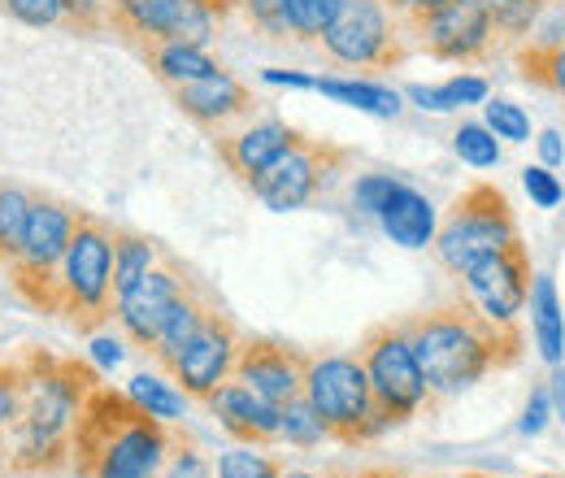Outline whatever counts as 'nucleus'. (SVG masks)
I'll list each match as a JSON object with an SVG mask.
<instances>
[{"mask_svg":"<svg viewBox=\"0 0 565 478\" xmlns=\"http://www.w3.org/2000/svg\"><path fill=\"white\" fill-rule=\"evenodd\" d=\"M405 336L418 352L430 401H448L483 383L488 374H504L526 357L522 322H495L466 296L444 300L435 309L401 318Z\"/></svg>","mask_w":565,"mask_h":478,"instance_id":"obj_1","label":"nucleus"},{"mask_svg":"<svg viewBox=\"0 0 565 478\" xmlns=\"http://www.w3.org/2000/svg\"><path fill=\"white\" fill-rule=\"evenodd\" d=\"M26 401L9 426V475L57 478L71 475V439L87 392L100 383L96 365L78 357H57L49 348H26Z\"/></svg>","mask_w":565,"mask_h":478,"instance_id":"obj_2","label":"nucleus"},{"mask_svg":"<svg viewBox=\"0 0 565 478\" xmlns=\"http://www.w3.org/2000/svg\"><path fill=\"white\" fill-rule=\"evenodd\" d=\"M174 448V431L140 410L127 392L96 383L78 410L71 439L74 478H157Z\"/></svg>","mask_w":565,"mask_h":478,"instance_id":"obj_3","label":"nucleus"},{"mask_svg":"<svg viewBox=\"0 0 565 478\" xmlns=\"http://www.w3.org/2000/svg\"><path fill=\"white\" fill-rule=\"evenodd\" d=\"M57 318L78 336H100L114 322L118 287H114V226L87 209H78V226L57 278Z\"/></svg>","mask_w":565,"mask_h":478,"instance_id":"obj_4","label":"nucleus"},{"mask_svg":"<svg viewBox=\"0 0 565 478\" xmlns=\"http://www.w3.org/2000/svg\"><path fill=\"white\" fill-rule=\"evenodd\" d=\"M305 396L318 410L327 435L344 448H361L387 431L374 410V392H370V379L356 352H313Z\"/></svg>","mask_w":565,"mask_h":478,"instance_id":"obj_5","label":"nucleus"},{"mask_svg":"<svg viewBox=\"0 0 565 478\" xmlns=\"http://www.w3.org/2000/svg\"><path fill=\"white\" fill-rule=\"evenodd\" d=\"M513 240L522 235H518V213L509 205V196L495 183H470L439 217L435 257L452 278H461L475 262L504 253Z\"/></svg>","mask_w":565,"mask_h":478,"instance_id":"obj_6","label":"nucleus"},{"mask_svg":"<svg viewBox=\"0 0 565 478\" xmlns=\"http://www.w3.org/2000/svg\"><path fill=\"white\" fill-rule=\"evenodd\" d=\"M356 357L365 365V379H370V392H374V410H379L387 431L414 422L423 410H435L426 374L418 365V352H414V343H409L401 322L370 327L356 343Z\"/></svg>","mask_w":565,"mask_h":478,"instance_id":"obj_7","label":"nucleus"},{"mask_svg":"<svg viewBox=\"0 0 565 478\" xmlns=\"http://www.w3.org/2000/svg\"><path fill=\"white\" fill-rule=\"evenodd\" d=\"M74 226H78V209L49 201V196H35L22 248H18L13 266H4L13 296L22 305L49 314V318H57V300H62L57 278H62V262H66V248L74 240Z\"/></svg>","mask_w":565,"mask_h":478,"instance_id":"obj_8","label":"nucleus"},{"mask_svg":"<svg viewBox=\"0 0 565 478\" xmlns=\"http://www.w3.org/2000/svg\"><path fill=\"white\" fill-rule=\"evenodd\" d=\"M318 44L344 70H396L414 57L405 22L383 0H349Z\"/></svg>","mask_w":565,"mask_h":478,"instance_id":"obj_9","label":"nucleus"},{"mask_svg":"<svg viewBox=\"0 0 565 478\" xmlns=\"http://www.w3.org/2000/svg\"><path fill=\"white\" fill-rule=\"evenodd\" d=\"M414 53L448 66H488L500 49L488 0H444L435 13L405 22Z\"/></svg>","mask_w":565,"mask_h":478,"instance_id":"obj_10","label":"nucleus"},{"mask_svg":"<svg viewBox=\"0 0 565 478\" xmlns=\"http://www.w3.org/2000/svg\"><path fill=\"white\" fill-rule=\"evenodd\" d=\"M217 13L201 0H109V31L136 53L161 44H196L210 49Z\"/></svg>","mask_w":565,"mask_h":478,"instance_id":"obj_11","label":"nucleus"},{"mask_svg":"<svg viewBox=\"0 0 565 478\" xmlns=\"http://www.w3.org/2000/svg\"><path fill=\"white\" fill-rule=\"evenodd\" d=\"M353 161V148L331 144V139H300L291 152H282L279 161L248 188L257 201L275 213H296L305 209L318 192L331 188V179Z\"/></svg>","mask_w":565,"mask_h":478,"instance_id":"obj_12","label":"nucleus"},{"mask_svg":"<svg viewBox=\"0 0 565 478\" xmlns=\"http://www.w3.org/2000/svg\"><path fill=\"white\" fill-rule=\"evenodd\" d=\"M196 283H201V278L188 270V266H179L174 257H170L166 266H152L136 287H127V291L118 296L114 322H118L122 340L131 343V348H140L143 357H148L157 336H161V327H166V318H170V309H174Z\"/></svg>","mask_w":565,"mask_h":478,"instance_id":"obj_13","label":"nucleus"},{"mask_svg":"<svg viewBox=\"0 0 565 478\" xmlns=\"http://www.w3.org/2000/svg\"><path fill=\"white\" fill-rule=\"evenodd\" d=\"M239 322L231 314H222V305L205 318V327L192 336V343L170 361V379L192 396V401H210L213 392L235 374V357H239Z\"/></svg>","mask_w":565,"mask_h":478,"instance_id":"obj_14","label":"nucleus"},{"mask_svg":"<svg viewBox=\"0 0 565 478\" xmlns=\"http://www.w3.org/2000/svg\"><path fill=\"white\" fill-rule=\"evenodd\" d=\"M457 283H461L466 300L479 305L488 318H495V322H518L522 309L531 305V283H535L526 244L513 240L504 253H492V257L475 262Z\"/></svg>","mask_w":565,"mask_h":478,"instance_id":"obj_15","label":"nucleus"},{"mask_svg":"<svg viewBox=\"0 0 565 478\" xmlns=\"http://www.w3.org/2000/svg\"><path fill=\"white\" fill-rule=\"evenodd\" d=\"M309 357L296 343L270 340V336H244L239 357H235V374L244 387H253L262 401L270 405H291L296 396H305V379H309Z\"/></svg>","mask_w":565,"mask_h":478,"instance_id":"obj_16","label":"nucleus"},{"mask_svg":"<svg viewBox=\"0 0 565 478\" xmlns=\"http://www.w3.org/2000/svg\"><path fill=\"white\" fill-rule=\"evenodd\" d=\"M300 139H305V131L287 127L282 118H262V123H244L239 131H217L213 136V152H217V161L244 188H253L282 152H291Z\"/></svg>","mask_w":565,"mask_h":478,"instance_id":"obj_17","label":"nucleus"},{"mask_svg":"<svg viewBox=\"0 0 565 478\" xmlns=\"http://www.w3.org/2000/svg\"><path fill=\"white\" fill-rule=\"evenodd\" d=\"M170 100H174V109L188 118V123H196V127H205V131H231V123H248L253 118V109H257V96L235 78V74H210V78H196V83H179V87H170Z\"/></svg>","mask_w":565,"mask_h":478,"instance_id":"obj_18","label":"nucleus"},{"mask_svg":"<svg viewBox=\"0 0 565 478\" xmlns=\"http://www.w3.org/2000/svg\"><path fill=\"white\" fill-rule=\"evenodd\" d=\"M213 417L222 422V431L235 439V444H253V448H270L282 444V410L262 401L253 387H244L239 379H226L210 401Z\"/></svg>","mask_w":565,"mask_h":478,"instance_id":"obj_19","label":"nucleus"},{"mask_svg":"<svg viewBox=\"0 0 565 478\" xmlns=\"http://www.w3.org/2000/svg\"><path fill=\"white\" fill-rule=\"evenodd\" d=\"M383 235L409 253L418 248H435V235H439V213L430 205V196H423L418 188L409 183H396V192L383 201V209L374 213Z\"/></svg>","mask_w":565,"mask_h":478,"instance_id":"obj_20","label":"nucleus"},{"mask_svg":"<svg viewBox=\"0 0 565 478\" xmlns=\"http://www.w3.org/2000/svg\"><path fill=\"white\" fill-rule=\"evenodd\" d=\"M213 309H217V300L210 296V287L205 283H196L174 309H170V318H166V327H161V336H157V343H152V361H157V370L166 374L170 370V361L192 343V336L205 327V318H210Z\"/></svg>","mask_w":565,"mask_h":478,"instance_id":"obj_21","label":"nucleus"},{"mask_svg":"<svg viewBox=\"0 0 565 478\" xmlns=\"http://www.w3.org/2000/svg\"><path fill=\"white\" fill-rule=\"evenodd\" d=\"M531 331L540 343V357L557 370L565 361V314L553 274H535V283H531Z\"/></svg>","mask_w":565,"mask_h":478,"instance_id":"obj_22","label":"nucleus"},{"mask_svg":"<svg viewBox=\"0 0 565 478\" xmlns=\"http://www.w3.org/2000/svg\"><path fill=\"white\" fill-rule=\"evenodd\" d=\"M313 92H322L340 105H353L361 114H374V118H396L405 109L401 92L387 87V83H374V78H318Z\"/></svg>","mask_w":565,"mask_h":478,"instance_id":"obj_23","label":"nucleus"},{"mask_svg":"<svg viewBox=\"0 0 565 478\" xmlns=\"http://www.w3.org/2000/svg\"><path fill=\"white\" fill-rule=\"evenodd\" d=\"M143 62H148V70H152L166 87H179V83H196V78L222 74V66L210 57V49H196V44H161V49H148Z\"/></svg>","mask_w":565,"mask_h":478,"instance_id":"obj_24","label":"nucleus"},{"mask_svg":"<svg viewBox=\"0 0 565 478\" xmlns=\"http://www.w3.org/2000/svg\"><path fill=\"white\" fill-rule=\"evenodd\" d=\"M414 105H423L430 114H452V109H466V105H483L488 96H492V87H488V78L483 74H457V78H448V83H439V87H409L405 92Z\"/></svg>","mask_w":565,"mask_h":478,"instance_id":"obj_25","label":"nucleus"},{"mask_svg":"<svg viewBox=\"0 0 565 478\" xmlns=\"http://www.w3.org/2000/svg\"><path fill=\"white\" fill-rule=\"evenodd\" d=\"M127 396H131L140 410L152 413V417H161V422H179V417L188 413V401H192L170 374H152V370H140V374L127 383Z\"/></svg>","mask_w":565,"mask_h":478,"instance_id":"obj_26","label":"nucleus"},{"mask_svg":"<svg viewBox=\"0 0 565 478\" xmlns=\"http://www.w3.org/2000/svg\"><path fill=\"white\" fill-rule=\"evenodd\" d=\"M518 74L522 83L565 100V40L562 44H518Z\"/></svg>","mask_w":565,"mask_h":478,"instance_id":"obj_27","label":"nucleus"},{"mask_svg":"<svg viewBox=\"0 0 565 478\" xmlns=\"http://www.w3.org/2000/svg\"><path fill=\"white\" fill-rule=\"evenodd\" d=\"M152 266H157V244L140 231L114 226V287H118V296L127 287H136Z\"/></svg>","mask_w":565,"mask_h":478,"instance_id":"obj_28","label":"nucleus"},{"mask_svg":"<svg viewBox=\"0 0 565 478\" xmlns=\"http://www.w3.org/2000/svg\"><path fill=\"white\" fill-rule=\"evenodd\" d=\"M548 4H553V0H488L495 40H500V44H526Z\"/></svg>","mask_w":565,"mask_h":478,"instance_id":"obj_29","label":"nucleus"},{"mask_svg":"<svg viewBox=\"0 0 565 478\" xmlns=\"http://www.w3.org/2000/svg\"><path fill=\"white\" fill-rule=\"evenodd\" d=\"M31 205H35L31 192L0 183V266H13L22 235H26V222H31Z\"/></svg>","mask_w":565,"mask_h":478,"instance_id":"obj_30","label":"nucleus"},{"mask_svg":"<svg viewBox=\"0 0 565 478\" xmlns=\"http://www.w3.org/2000/svg\"><path fill=\"white\" fill-rule=\"evenodd\" d=\"M282 4V18H287V35L296 40H322V31L340 18V9L349 0H279Z\"/></svg>","mask_w":565,"mask_h":478,"instance_id":"obj_31","label":"nucleus"},{"mask_svg":"<svg viewBox=\"0 0 565 478\" xmlns=\"http://www.w3.org/2000/svg\"><path fill=\"white\" fill-rule=\"evenodd\" d=\"M327 439H331V435H327L318 410L309 405V396H296L291 405H282V444L309 453V448H318V444H327Z\"/></svg>","mask_w":565,"mask_h":478,"instance_id":"obj_32","label":"nucleus"},{"mask_svg":"<svg viewBox=\"0 0 565 478\" xmlns=\"http://www.w3.org/2000/svg\"><path fill=\"white\" fill-rule=\"evenodd\" d=\"M282 470H287V466H282L279 457H270V453H262V448H253V444H235L231 453L217 457L213 478H279Z\"/></svg>","mask_w":565,"mask_h":478,"instance_id":"obj_33","label":"nucleus"},{"mask_svg":"<svg viewBox=\"0 0 565 478\" xmlns=\"http://www.w3.org/2000/svg\"><path fill=\"white\" fill-rule=\"evenodd\" d=\"M452 152H457L466 166H475V170L500 166V144H495V136L488 131V123H461L457 136H452Z\"/></svg>","mask_w":565,"mask_h":478,"instance_id":"obj_34","label":"nucleus"},{"mask_svg":"<svg viewBox=\"0 0 565 478\" xmlns=\"http://www.w3.org/2000/svg\"><path fill=\"white\" fill-rule=\"evenodd\" d=\"M483 123H488V131L495 139H504V144H526L531 139V118H526V109L522 105H513V100H483Z\"/></svg>","mask_w":565,"mask_h":478,"instance_id":"obj_35","label":"nucleus"},{"mask_svg":"<svg viewBox=\"0 0 565 478\" xmlns=\"http://www.w3.org/2000/svg\"><path fill=\"white\" fill-rule=\"evenodd\" d=\"M157 478H213V461L196 448L192 435L174 431V448H170V457H166Z\"/></svg>","mask_w":565,"mask_h":478,"instance_id":"obj_36","label":"nucleus"},{"mask_svg":"<svg viewBox=\"0 0 565 478\" xmlns=\"http://www.w3.org/2000/svg\"><path fill=\"white\" fill-rule=\"evenodd\" d=\"M0 13H9L22 26H62L66 22V0H0Z\"/></svg>","mask_w":565,"mask_h":478,"instance_id":"obj_37","label":"nucleus"},{"mask_svg":"<svg viewBox=\"0 0 565 478\" xmlns=\"http://www.w3.org/2000/svg\"><path fill=\"white\" fill-rule=\"evenodd\" d=\"M26 401V370L22 361H0V426L9 431Z\"/></svg>","mask_w":565,"mask_h":478,"instance_id":"obj_38","label":"nucleus"},{"mask_svg":"<svg viewBox=\"0 0 565 478\" xmlns=\"http://www.w3.org/2000/svg\"><path fill=\"white\" fill-rule=\"evenodd\" d=\"M71 35H105L109 31V0H66V22Z\"/></svg>","mask_w":565,"mask_h":478,"instance_id":"obj_39","label":"nucleus"},{"mask_svg":"<svg viewBox=\"0 0 565 478\" xmlns=\"http://www.w3.org/2000/svg\"><path fill=\"white\" fill-rule=\"evenodd\" d=\"M522 188H526V196L540 209H557L565 201L562 179H557L548 166H526V170H522Z\"/></svg>","mask_w":565,"mask_h":478,"instance_id":"obj_40","label":"nucleus"},{"mask_svg":"<svg viewBox=\"0 0 565 478\" xmlns=\"http://www.w3.org/2000/svg\"><path fill=\"white\" fill-rule=\"evenodd\" d=\"M396 183H405V179H396V174H361L353 188V205L374 217L383 209V201L396 192Z\"/></svg>","mask_w":565,"mask_h":478,"instance_id":"obj_41","label":"nucleus"},{"mask_svg":"<svg viewBox=\"0 0 565 478\" xmlns=\"http://www.w3.org/2000/svg\"><path fill=\"white\" fill-rule=\"evenodd\" d=\"M239 9L248 13V22L270 35V40H282L287 35V18H282V4L279 0H239Z\"/></svg>","mask_w":565,"mask_h":478,"instance_id":"obj_42","label":"nucleus"},{"mask_svg":"<svg viewBox=\"0 0 565 478\" xmlns=\"http://www.w3.org/2000/svg\"><path fill=\"white\" fill-rule=\"evenodd\" d=\"M548 417H553V396H548V383H544V387H535V392H531V401H526V410H522L518 431H522V435H540V431L548 426Z\"/></svg>","mask_w":565,"mask_h":478,"instance_id":"obj_43","label":"nucleus"},{"mask_svg":"<svg viewBox=\"0 0 565 478\" xmlns=\"http://www.w3.org/2000/svg\"><path fill=\"white\" fill-rule=\"evenodd\" d=\"M401 22H418V18H426V13H435L444 0H383Z\"/></svg>","mask_w":565,"mask_h":478,"instance_id":"obj_44","label":"nucleus"},{"mask_svg":"<svg viewBox=\"0 0 565 478\" xmlns=\"http://www.w3.org/2000/svg\"><path fill=\"white\" fill-rule=\"evenodd\" d=\"M122 357H127V352H122V340L92 336V361H96V365H105V370H109V365H122Z\"/></svg>","mask_w":565,"mask_h":478,"instance_id":"obj_45","label":"nucleus"},{"mask_svg":"<svg viewBox=\"0 0 565 478\" xmlns=\"http://www.w3.org/2000/svg\"><path fill=\"white\" fill-rule=\"evenodd\" d=\"M540 144V166H562L565 161V144H562V131H544V136L535 139Z\"/></svg>","mask_w":565,"mask_h":478,"instance_id":"obj_46","label":"nucleus"},{"mask_svg":"<svg viewBox=\"0 0 565 478\" xmlns=\"http://www.w3.org/2000/svg\"><path fill=\"white\" fill-rule=\"evenodd\" d=\"M262 78H266V83H275V87L287 83V87H309V92H313V83H318V78H309V74H291V70H266Z\"/></svg>","mask_w":565,"mask_h":478,"instance_id":"obj_47","label":"nucleus"},{"mask_svg":"<svg viewBox=\"0 0 565 478\" xmlns=\"http://www.w3.org/2000/svg\"><path fill=\"white\" fill-rule=\"evenodd\" d=\"M548 396H553V417L565 422V370L557 365V374L548 379Z\"/></svg>","mask_w":565,"mask_h":478,"instance_id":"obj_48","label":"nucleus"},{"mask_svg":"<svg viewBox=\"0 0 565 478\" xmlns=\"http://www.w3.org/2000/svg\"><path fill=\"white\" fill-rule=\"evenodd\" d=\"M356 478H414V475H405L396 466H370V470H356Z\"/></svg>","mask_w":565,"mask_h":478,"instance_id":"obj_49","label":"nucleus"},{"mask_svg":"<svg viewBox=\"0 0 565 478\" xmlns=\"http://www.w3.org/2000/svg\"><path fill=\"white\" fill-rule=\"evenodd\" d=\"M201 4H205V9H213L217 18H226V13H235V9H239V0H201Z\"/></svg>","mask_w":565,"mask_h":478,"instance_id":"obj_50","label":"nucleus"},{"mask_svg":"<svg viewBox=\"0 0 565 478\" xmlns=\"http://www.w3.org/2000/svg\"><path fill=\"white\" fill-rule=\"evenodd\" d=\"M9 475V439H4V426H0V478Z\"/></svg>","mask_w":565,"mask_h":478,"instance_id":"obj_51","label":"nucleus"},{"mask_svg":"<svg viewBox=\"0 0 565 478\" xmlns=\"http://www.w3.org/2000/svg\"><path fill=\"white\" fill-rule=\"evenodd\" d=\"M279 478H322V475H313V470H282Z\"/></svg>","mask_w":565,"mask_h":478,"instance_id":"obj_52","label":"nucleus"},{"mask_svg":"<svg viewBox=\"0 0 565 478\" xmlns=\"http://www.w3.org/2000/svg\"><path fill=\"white\" fill-rule=\"evenodd\" d=\"M457 478H495V475H483V470H470V475H457Z\"/></svg>","mask_w":565,"mask_h":478,"instance_id":"obj_53","label":"nucleus"},{"mask_svg":"<svg viewBox=\"0 0 565 478\" xmlns=\"http://www.w3.org/2000/svg\"><path fill=\"white\" fill-rule=\"evenodd\" d=\"M531 478H562V475H531Z\"/></svg>","mask_w":565,"mask_h":478,"instance_id":"obj_54","label":"nucleus"}]
</instances>
